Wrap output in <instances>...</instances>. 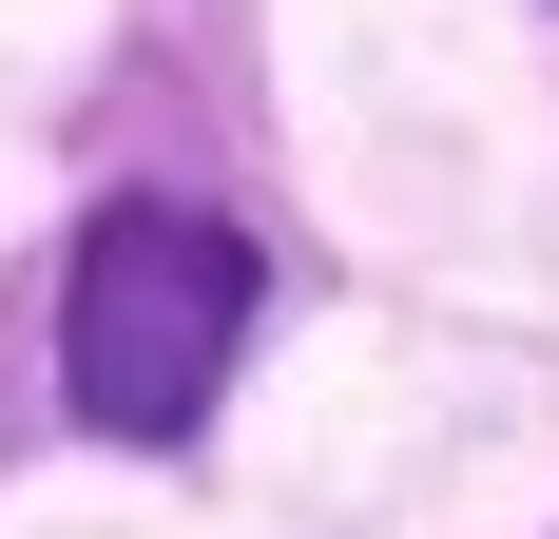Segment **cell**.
<instances>
[{"label": "cell", "mask_w": 559, "mask_h": 539, "mask_svg": "<svg viewBox=\"0 0 559 539\" xmlns=\"http://www.w3.org/2000/svg\"><path fill=\"white\" fill-rule=\"evenodd\" d=\"M231 327H251V231H231V213H174V193L97 213V231H78V289H58L78 424H116V443H193V424H213Z\"/></svg>", "instance_id": "cell-1"}]
</instances>
